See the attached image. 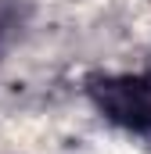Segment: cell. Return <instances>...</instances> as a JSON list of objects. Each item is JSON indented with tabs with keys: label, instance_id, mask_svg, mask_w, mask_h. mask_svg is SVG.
<instances>
[{
	"label": "cell",
	"instance_id": "1",
	"mask_svg": "<svg viewBox=\"0 0 151 154\" xmlns=\"http://www.w3.org/2000/svg\"><path fill=\"white\" fill-rule=\"evenodd\" d=\"M86 97L104 122L133 136H151V72L94 75L86 82Z\"/></svg>",
	"mask_w": 151,
	"mask_h": 154
}]
</instances>
